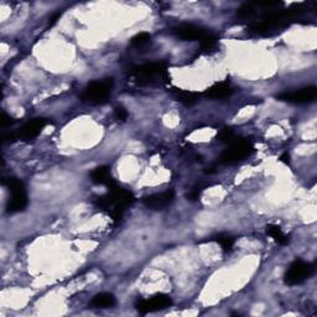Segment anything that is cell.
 Masks as SVG:
<instances>
[{
    "instance_id": "20",
    "label": "cell",
    "mask_w": 317,
    "mask_h": 317,
    "mask_svg": "<svg viewBox=\"0 0 317 317\" xmlns=\"http://www.w3.org/2000/svg\"><path fill=\"white\" fill-rule=\"evenodd\" d=\"M216 42H217L216 36H213L212 34H208L207 36L201 41V48L203 50H210L216 45Z\"/></svg>"
},
{
    "instance_id": "18",
    "label": "cell",
    "mask_w": 317,
    "mask_h": 317,
    "mask_svg": "<svg viewBox=\"0 0 317 317\" xmlns=\"http://www.w3.org/2000/svg\"><path fill=\"white\" fill-rule=\"evenodd\" d=\"M216 240L219 243V244H221L223 251H230L232 246H233V243H234L233 238L230 236H225V234H219Z\"/></svg>"
},
{
    "instance_id": "15",
    "label": "cell",
    "mask_w": 317,
    "mask_h": 317,
    "mask_svg": "<svg viewBox=\"0 0 317 317\" xmlns=\"http://www.w3.org/2000/svg\"><path fill=\"white\" fill-rule=\"evenodd\" d=\"M266 233H268L269 236L278 243V244L286 245L287 243H289V237H287L286 234L280 230L279 225L269 224L268 227H266Z\"/></svg>"
},
{
    "instance_id": "23",
    "label": "cell",
    "mask_w": 317,
    "mask_h": 317,
    "mask_svg": "<svg viewBox=\"0 0 317 317\" xmlns=\"http://www.w3.org/2000/svg\"><path fill=\"white\" fill-rule=\"evenodd\" d=\"M0 123H2V128H8V127H10L11 124H13L14 120H13V118H11V117H9L7 113H4V111H3Z\"/></svg>"
},
{
    "instance_id": "2",
    "label": "cell",
    "mask_w": 317,
    "mask_h": 317,
    "mask_svg": "<svg viewBox=\"0 0 317 317\" xmlns=\"http://www.w3.org/2000/svg\"><path fill=\"white\" fill-rule=\"evenodd\" d=\"M113 88V79L105 78L103 81H93L84 88L81 98L84 102H89L93 104L104 103L110 96Z\"/></svg>"
},
{
    "instance_id": "5",
    "label": "cell",
    "mask_w": 317,
    "mask_h": 317,
    "mask_svg": "<svg viewBox=\"0 0 317 317\" xmlns=\"http://www.w3.org/2000/svg\"><path fill=\"white\" fill-rule=\"evenodd\" d=\"M312 271L313 268L310 263L298 259L292 262L289 269L286 270L284 280H285L286 285H299V284L307 280L311 277V274H312Z\"/></svg>"
},
{
    "instance_id": "1",
    "label": "cell",
    "mask_w": 317,
    "mask_h": 317,
    "mask_svg": "<svg viewBox=\"0 0 317 317\" xmlns=\"http://www.w3.org/2000/svg\"><path fill=\"white\" fill-rule=\"evenodd\" d=\"M134 196L129 191H125L119 187H113L109 189V192L107 195L99 196L95 199V205L102 210H125V207L130 206L134 202Z\"/></svg>"
},
{
    "instance_id": "22",
    "label": "cell",
    "mask_w": 317,
    "mask_h": 317,
    "mask_svg": "<svg viewBox=\"0 0 317 317\" xmlns=\"http://www.w3.org/2000/svg\"><path fill=\"white\" fill-rule=\"evenodd\" d=\"M114 116H116L117 119L125 120L128 118V111L123 107H116V109H114Z\"/></svg>"
},
{
    "instance_id": "26",
    "label": "cell",
    "mask_w": 317,
    "mask_h": 317,
    "mask_svg": "<svg viewBox=\"0 0 317 317\" xmlns=\"http://www.w3.org/2000/svg\"><path fill=\"white\" fill-rule=\"evenodd\" d=\"M289 154H287V152H285V154H283L281 155V161H284V163L285 164H289Z\"/></svg>"
},
{
    "instance_id": "4",
    "label": "cell",
    "mask_w": 317,
    "mask_h": 317,
    "mask_svg": "<svg viewBox=\"0 0 317 317\" xmlns=\"http://www.w3.org/2000/svg\"><path fill=\"white\" fill-rule=\"evenodd\" d=\"M5 185L11 192V197L9 198L7 203L8 212L14 213L24 211L28 206V195H26L24 184L15 177H9Z\"/></svg>"
},
{
    "instance_id": "11",
    "label": "cell",
    "mask_w": 317,
    "mask_h": 317,
    "mask_svg": "<svg viewBox=\"0 0 317 317\" xmlns=\"http://www.w3.org/2000/svg\"><path fill=\"white\" fill-rule=\"evenodd\" d=\"M46 123L48 122H46V120L42 119V118L32 119L31 122L26 123L24 127L20 129L17 137H19V139H22V140L34 139V138H36L37 135H39L41 131H42V129L45 128Z\"/></svg>"
},
{
    "instance_id": "19",
    "label": "cell",
    "mask_w": 317,
    "mask_h": 317,
    "mask_svg": "<svg viewBox=\"0 0 317 317\" xmlns=\"http://www.w3.org/2000/svg\"><path fill=\"white\" fill-rule=\"evenodd\" d=\"M217 138H218V139L221 140L222 143H232L236 137H234V133L231 130V129L224 128V129H222L221 131H219L218 137Z\"/></svg>"
},
{
    "instance_id": "21",
    "label": "cell",
    "mask_w": 317,
    "mask_h": 317,
    "mask_svg": "<svg viewBox=\"0 0 317 317\" xmlns=\"http://www.w3.org/2000/svg\"><path fill=\"white\" fill-rule=\"evenodd\" d=\"M253 13L254 9L252 8V5H244V7H242L239 10H238L237 15L239 17H249Z\"/></svg>"
},
{
    "instance_id": "12",
    "label": "cell",
    "mask_w": 317,
    "mask_h": 317,
    "mask_svg": "<svg viewBox=\"0 0 317 317\" xmlns=\"http://www.w3.org/2000/svg\"><path fill=\"white\" fill-rule=\"evenodd\" d=\"M90 180L97 185H105L109 189L117 186L116 181L113 180L110 175V167L108 166H99L90 172Z\"/></svg>"
},
{
    "instance_id": "7",
    "label": "cell",
    "mask_w": 317,
    "mask_h": 317,
    "mask_svg": "<svg viewBox=\"0 0 317 317\" xmlns=\"http://www.w3.org/2000/svg\"><path fill=\"white\" fill-rule=\"evenodd\" d=\"M172 305V300L170 296L165 295V293H157V295L152 296L149 300H143L140 299L137 302L135 307L139 311L140 313H148V312H154V311L164 310L167 309Z\"/></svg>"
},
{
    "instance_id": "24",
    "label": "cell",
    "mask_w": 317,
    "mask_h": 317,
    "mask_svg": "<svg viewBox=\"0 0 317 317\" xmlns=\"http://www.w3.org/2000/svg\"><path fill=\"white\" fill-rule=\"evenodd\" d=\"M199 197V192L197 190H192L191 192L187 193V198L191 199V201H197Z\"/></svg>"
},
{
    "instance_id": "13",
    "label": "cell",
    "mask_w": 317,
    "mask_h": 317,
    "mask_svg": "<svg viewBox=\"0 0 317 317\" xmlns=\"http://www.w3.org/2000/svg\"><path fill=\"white\" fill-rule=\"evenodd\" d=\"M232 88L227 83H217L205 92V96L212 99H224L232 95Z\"/></svg>"
},
{
    "instance_id": "25",
    "label": "cell",
    "mask_w": 317,
    "mask_h": 317,
    "mask_svg": "<svg viewBox=\"0 0 317 317\" xmlns=\"http://www.w3.org/2000/svg\"><path fill=\"white\" fill-rule=\"evenodd\" d=\"M60 16H61V13H56V14H54V15H52L51 17H50V24H55L56 21H57L58 19H60Z\"/></svg>"
},
{
    "instance_id": "9",
    "label": "cell",
    "mask_w": 317,
    "mask_h": 317,
    "mask_svg": "<svg viewBox=\"0 0 317 317\" xmlns=\"http://www.w3.org/2000/svg\"><path fill=\"white\" fill-rule=\"evenodd\" d=\"M175 198V192L172 190L165 191L161 193H155V195L146 196L143 199L144 205L150 210H164V208L169 206Z\"/></svg>"
},
{
    "instance_id": "6",
    "label": "cell",
    "mask_w": 317,
    "mask_h": 317,
    "mask_svg": "<svg viewBox=\"0 0 317 317\" xmlns=\"http://www.w3.org/2000/svg\"><path fill=\"white\" fill-rule=\"evenodd\" d=\"M252 151H253V145L251 143L245 142V140H238L223 152L221 161L224 164L237 163V161H240L249 156Z\"/></svg>"
},
{
    "instance_id": "10",
    "label": "cell",
    "mask_w": 317,
    "mask_h": 317,
    "mask_svg": "<svg viewBox=\"0 0 317 317\" xmlns=\"http://www.w3.org/2000/svg\"><path fill=\"white\" fill-rule=\"evenodd\" d=\"M174 32L177 37L187 41H202L210 34V32L203 30V29L191 24H184L177 26V28L174 29Z\"/></svg>"
},
{
    "instance_id": "3",
    "label": "cell",
    "mask_w": 317,
    "mask_h": 317,
    "mask_svg": "<svg viewBox=\"0 0 317 317\" xmlns=\"http://www.w3.org/2000/svg\"><path fill=\"white\" fill-rule=\"evenodd\" d=\"M131 75L139 84H146L154 81V78H163L164 81H167L169 75H167V67L165 62H151L142 64V66L134 67Z\"/></svg>"
},
{
    "instance_id": "14",
    "label": "cell",
    "mask_w": 317,
    "mask_h": 317,
    "mask_svg": "<svg viewBox=\"0 0 317 317\" xmlns=\"http://www.w3.org/2000/svg\"><path fill=\"white\" fill-rule=\"evenodd\" d=\"M92 306L97 309H108L116 305V298L110 292H101L97 293L95 298L92 299Z\"/></svg>"
},
{
    "instance_id": "16",
    "label": "cell",
    "mask_w": 317,
    "mask_h": 317,
    "mask_svg": "<svg viewBox=\"0 0 317 317\" xmlns=\"http://www.w3.org/2000/svg\"><path fill=\"white\" fill-rule=\"evenodd\" d=\"M175 95L177 101H180L181 103H184L185 105H192L197 102V95L193 92H189V90H183V89H175Z\"/></svg>"
},
{
    "instance_id": "8",
    "label": "cell",
    "mask_w": 317,
    "mask_h": 317,
    "mask_svg": "<svg viewBox=\"0 0 317 317\" xmlns=\"http://www.w3.org/2000/svg\"><path fill=\"white\" fill-rule=\"evenodd\" d=\"M316 87L310 86V87H305L301 88L300 90H292V92H284L280 93V95L277 96L278 99L280 101H285L290 102V103H310L315 99L316 97Z\"/></svg>"
},
{
    "instance_id": "17",
    "label": "cell",
    "mask_w": 317,
    "mask_h": 317,
    "mask_svg": "<svg viewBox=\"0 0 317 317\" xmlns=\"http://www.w3.org/2000/svg\"><path fill=\"white\" fill-rule=\"evenodd\" d=\"M150 34L148 32H140V34L135 35V36L131 39V43L135 46V48H143V46L148 45L150 42Z\"/></svg>"
}]
</instances>
